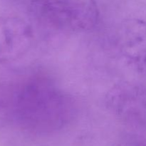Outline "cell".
I'll return each instance as SVG.
<instances>
[{
	"label": "cell",
	"mask_w": 146,
	"mask_h": 146,
	"mask_svg": "<svg viewBox=\"0 0 146 146\" xmlns=\"http://www.w3.org/2000/svg\"><path fill=\"white\" fill-rule=\"evenodd\" d=\"M7 103L13 119L22 128L37 133L61 129L76 111L74 98L54 80L39 74L17 82Z\"/></svg>",
	"instance_id": "6da1fadb"
},
{
	"label": "cell",
	"mask_w": 146,
	"mask_h": 146,
	"mask_svg": "<svg viewBox=\"0 0 146 146\" xmlns=\"http://www.w3.org/2000/svg\"><path fill=\"white\" fill-rule=\"evenodd\" d=\"M30 6L39 21L56 29L88 31L99 21L95 0H31Z\"/></svg>",
	"instance_id": "7a4b0ae2"
},
{
	"label": "cell",
	"mask_w": 146,
	"mask_h": 146,
	"mask_svg": "<svg viewBox=\"0 0 146 146\" xmlns=\"http://www.w3.org/2000/svg\"><path fill=\"white\" fill-rule=\"evenodd\" d=\"M108 112L119 121L133 125L146 126V86L132 81H121L105 96Z\"/></svg>",
	"instance_id": "3957f363"
},
{
	"label": "cell",
	"mask_w": 146,
	"mask_h": 146,
	"mask_svg": "<svg viewBox=\"0 0 146 146\" xmlns=\"http://www.w3.org/2000/svg\"><path fill=\"white\" fill-rule=\"evenodd\" d=\"M116 45L125 63L146 75V21L128 19L123 21L116 33Z\"/></svg>",
	"instance_id": "277c9868"
},
{
	"label": "cell",
	"mask_w": 146,
	"mask_h": 146,
	"mask_svg": "<svg viewBox=\"0 0 146 146\" xmlns=\"http://www.w3.org/2000/svg\"><path fill=\"white\" fill-rule=\"evenodd\" d=\"M34 33L32 26L24 19L0 17V64L25 55L34 44Z\"/></svg>",
	"instance_id": "5b68a950"
}]
</instances>
